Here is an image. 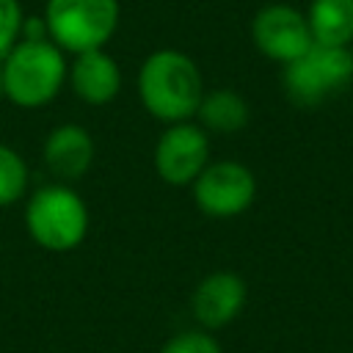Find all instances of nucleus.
<instances>
[{"label": "nucleus", "mask_w": 353, "mask_h": 353, "mask_svg": "<svg viewBox=\"0 0 353 353\" xmlns=\"http://www.w3.org/2000/svg\"><path fill=\"white\" fill-rule=\"evenodd\" d=\"M160 353H223L218 339L210 334V331H199V328H190V331H182V334H174L163 347Z\"/></svg>", "instance_id": "dca6fc26"}, {"label": "nucleus", "mask_w": 353, "mask_h": 353, "mask_svg": "<svg viewBox=\"0 0 353 353\" xmlns=\"http://www.w3.org/2000/svg\"><path fill=\"white\" fill-rule=\"evenodd\" d=\"M347 50H350V58H353V41H350V44H347Z\"/></svg>", "instance_id": "a211bd4d"}, {"label": "nucleus", "mask_w": 353, "mask_h": 353, "mask_svg": "<svg viewBox=\"0 0 353 353\" xmlns=\"http://www.w3.org/2000/svg\"><path fill=\"white\" fill-rule=\"evenodd\" d=\"M210 163V138L193 121L165 124L154 143V171L174 188L193 185Z\"/></svg>", "instance_id": "6e6552de"}, {"label": "nucleus", "mask_w": 353, "mask_h": 353, "mask_svg": "<svg viewBox=\"0 0 353 353\" xmlns=\"http://www.w3.org/2000/svg\"><path fill=\"white\" fill-rule=\"evenodd\" d=\"M74 97L85 105H108L121 91V69L105 50H88L74 55L66 74Z\"/></svg>", "instance_id": "9b49d317"}, {"label": "nucleus", "mask_w": 353, "mask_h": 353, "mask_svg": "<svg viewBox=\"0 0 353 353\" xmlns=\"http://www.w3.org/2000/svg\"><path fill=\"white\" fill-rule=\"evenodd\" d=\"M91 163H94V138L85 127L66 121L50 130L44 141V165L58 182L69 185L80 179L91 168Z\"/></svg>", "instance_id": "9d476101"}, {"label": "nucleus", "mask_w": 353, "mask_h": 353, "mask_svg": "<svg viewBox=\"0 0 353 353\" xmlns=\"http://www.w3.org/2000/svg\"><path fill=\"white\" fill-rule=\"evenodd\" d=\"M196 119H199V127L204 132L210 130L218 135H232L248 124L251 110H248V102L237 91L215 88V91H204L201 105L196 110Z\"/></svg>", "instance_id": "ddd939ff"}, {"label": "nucleus", "mask_w": 353, "mask_h": 353, "mask_svg": "<svg viewBox=\"0 0 353 353\" xmlns=\"http://www.w3.org/2000/svg\"><path fill=\"white\" fill-rule=\"evenodd\" d=\"M251 39H254V47L265 58H270L281 66L292 63L314 44L312 33H309L306 14L290 3L262 6L251 19Z\"/></svg>", "instance_id": "0eeeda50"}, {"label": "nucleus", "mask_w": 353, "mask_h": 353, "mask_svg": "<svg viewBox=\"0 0 353 353\" xmlns=\"http://www.w3.org/2000/svg\"><path fill=\"white\" fill-rule=\"evenodd\" d=\"M138 97L146 113L163 124L190 121L204 97L201 69L182 50H154L138 69Z\"/></svg>", "instance_id": "f257e3e1"}, {"label": "nucleus", "mask_w": 353, "mask_h": 353, "mask_svg": "<svg viewBox=\"0 0 353 353\" xmlns=\"http://www.w3.org/2000/svg\"><path fill=\"white\" fill-rule=\"evenodd\" d=\"M0 99H6V97H3V77H0Z\"/></svg>", "instance_id": "f3484780"}, {"label": "nucleus", "mask_w": 353, "mask_h": 353, "mask_svg": "<svg viewBox=\"0 0 353 353\" xmlns=\"http://www.w3.org/2000/svg\"><path fill=\"white\" fill-rule=\"evenodd\" d=\"M306 22L314 44L347 47L353 41V0H312Z\"/></svg>", "instance_id": "f8f14e48"}, {"label": "nucleus", "mask_w": 353, "mask_h": 353, "mask_svg": "<svg viewBox=\"0 0 353 353\" xmlns=\"http://www.w3.org/2000/svg\"><path fill=\"white\" fill-rule=\"evenodd\" d=\"M25 226L44 251H72L88 234V207L74 188L63 182L44 185L28 199Z\"/></svg>", "instance_id": "7ed1b4c3"}, {"label": "nucleus", "mask_w": 353, "mask_h": 353, "mask_svg": "<svg viewBox=\"0 0 353 353\" xmlns=\"http://www.w3.org/2000/svg\"><path fill=\"white\" fill-rule=\"evenodd\" d=\"M353 80V58L347 47L312 44L301 58L284 66L281 83L287 97L301 108H314L347 88Z\"/></svg>", "instance_id": "39448f33"}, {"label": "nucleus", "mask_w": 353, "mask_h": 353, "mask_svg": "<svg viewBox=\"0 0 353 353\" xmlns=\"http://www.w3.org/2000/svg\"><path fill=\"white\" fill-rule=\"evenodd\" d=\"M47 36L69 55L105 50L121 17L119 0H47L44 3Z\"/></svg>", "instance_id": "20e7f679"}, {"label": "nucleus", "mask_w": 353, "mask_h": 353, "mask_svg": "<svg viewBox=\"0 0 353 353\" xmlns=\"http://www.w3.org/2000/svg\"><path fill=\"white\" fill-rule=\"evenodd\" d=\"M28 190V165L17 149L0 143V207L17 204Z\"/></svg>", "instance_id": "4468645a"}, {"label": "nucleus", "mask_w": 353, "mask_h": 353, "mask_svg": "<svg viewBox=\"0 0 353 353\" xmlns=\"http://www.w3.org/2000/svg\"><path fill=\"white\" fill-rule=\"evenodd\" d=\"M245 281L232 270H215L204 276L193 295H190V312L199 320L201 328L215 331L229 325L245 306Z\"/></svg>", "instance_id": "1a4fd4ad"}, {"label": "nucleus", "mask_w": 353, "mask_h": 353, "mask_svg": "<svg viewBox=\"0 0 353 353\" xmlns=\"http://www.w3.org/2000/svg\"><path fill=\"white\" fill-rule=\"evenodd\" d=\"M22 22H25L22 3L19 0H0V61L22 39Z\"/></svg>", "instance_id": "2eb2a0df"}, {"label": "nucleus", "mask_w": 353, "mask_h": 353, "mask_svg": "<svg viewBox=\"0 0 353 353\" xmlns=\"http://www.w3.org/2000/svg\"><path fill=\"white\" fill-rule=\"evenodd\" d=\"M66 74V52L50 39H19L0 61L3 97L28 110L50 105L61 94Z\"/></svg>", "instance_id": "f03ea898"}, {"label": "nucleus", "mask_w": 353, "mask_h": 353, "mask_svg": "<svg viewBox=\"0 0 353 353\" xmlns=\"http://www.w3.org/2000/svg\"><path fill=\"white\" fill-rule=\"evenodd\" d=\"M256 179L248 165L237 160L207 163L193 182V201L210 218H234L251 207Z\"/></svg>", "instance_id": "423d86ee"}]
</instances>
